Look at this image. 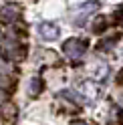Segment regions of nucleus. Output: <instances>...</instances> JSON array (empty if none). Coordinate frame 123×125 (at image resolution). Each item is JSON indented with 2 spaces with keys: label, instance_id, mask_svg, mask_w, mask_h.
Instances as JSON below:
<instances>
[{
  "label": "nucleus",
  "instance_id": "obj_1",
  "mask_svg": "<svg viewBox=\"0 0 123 125\" xmlns=\"http://www.w3.org/2000/svg\"><path fill=\"white\" fill-rule=\"evenodd\" d=\"M87 41H83V38H69V41L63 42V52H65V57L67 59H71V61H79L85 57V52H87Z\"/></svg>",
  "mask_w": 123,
  "mask_h": 125
},
{
  "label": "nucleus",
  "instance_id": "obj_2",
  "mask_svg": "<svg viewBox=\"0 0 123 125\" xmlns=\"http://www.w3.org/2000/svg\"><path fill=\"white\" fill-rule=\"evenodd\" d=\"M101 6V0H87V2L79 4L77 8L73 10V16H75V24L77 26H83L85 24V18H89L91 14H95Z\"/></svg>",
  "mask_w": 123,
  "mask_h": 125
},
{
  "label": "nucleus",
  "instance_id": "obj_3",
  "mask_svg": "<svg viewBox=\"0 0 123 125\" xmlns=\"http://www.w3.org/2000/svg\"><path fill=\"white\" fill-rule=\"evenodd\" d=\"M38 34H41L42 41H55L61 34V28L55 22H41L38 24Z\"/></svg>",
  "mask_w": 123,
  "mask_h": 125
},
{
  "label": "nucleus",
  "instance_id": "obj_4",
  "mask_svg": "<svg viewBox=\"0 0 123 125\" xmlns=\"http://www.w3.org/2000/svg\"><path fill=\"white\" fill-rule=\"evenodd\" d=\"M18 16H20V8L16 4H12V2L10 4H4L2 8H0V20H2V22H8V24H10V22H16Z\"/></svg>",
  "mask_w": 123,
  "mask_h": 125
},
{
  "label": "nucleus",
  "instance_id": "obj_5",
  "mask_svg": "<svg viewBox=\"0 0 123 125\" xmlns=\"http://www.w3.org/2000/svg\"><path fill=\"white\" fill-rule=\"evenodd\" d=\"M121 41V32H113V34H107V36H103L101 41H99V44H97V49L101 51V52H107V51H111L115 44H117Z\"/></svg>",
  "mask_w": 123,
  "mask_h": 125
},
{
  "label": "nucleus",
  "instance_id": "obj_6",
  "mask_svg": "<svg viewBox=\"0 0 123 125\" xmlns=\"http://www.w3.org/2000/svg\"><path fill=\"white\" fill-rule=\"evenodd\" d=\"M61 95L67 97V99L71 97V99H75V101H77V103H83V97H81V95H77L75 91H61Z\"/></svg>",
  "mask_w": 123,
  "mask_h": 125
},
{
  "label": "nucleus",
  "instance_id": "obj_7",
  "mask_svg": "<svg viewBox=\"0 0 123 125\" xmlns=\"http://www.w3.org/2000/svg\"><path fill=\"white\" fill-rule=\"evenodd\" d=\"M115 83H117L119 87H123V69H121V71L117 73V77H115Z\"/></svg>",
  "mask_w": 123,
  "mask_h": 125
},
{
  "label": "nucleus",
  "instance_id": "obj_8",
  "mask_svg": "<svg viewBox=\"0 0 123 125\" xmlns=\"http://www.w3.org/2000/svg\"><path fill=\"white\" fill-rule=\"evenodd\" d=\"M115 16H119V18H121V20H123V4H121V8H119V10H117V12H115Z\"/></svg>",
  "mask_w": 123,
  "mask_h": 125
},
{
  "label": "nucleus",
  "instance_id": "obj_9",
  "mask_svg": "<svg viewBox=\"0 0 123 125\" xmlns=\"http://www.w3.org/2000/svg\"><path fill=\"white\" fill-rule=\"evenodd\" d=\"M71 125H87L85 121H79V119H75V121H71Z\"/></svg>",
  "mask_w": 123,
  "mask_h": 125
},
{
  "label": "nucleus",
  "instance_id": "obj_10",
  "mask_svg": "<svg viewBox=\"0 0 123 125\" xmlns=\"http://www.w3.org/2000/svg\"><path fill=\"white\" fill-rule=\"evenodd\" d=\"M2 99H4V93H2V91H0V101H2Z\"/></svg>",
  "mask_w": 123,
  "mask_h": 125
}]
</instances>
